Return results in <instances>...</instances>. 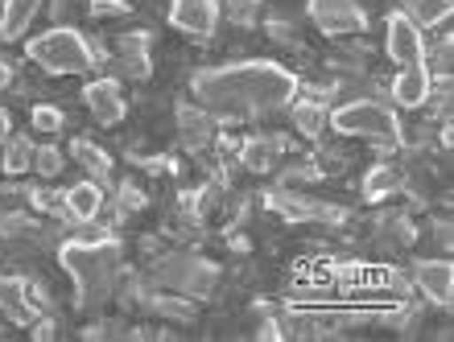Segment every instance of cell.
Segmentation results:
<instances>
[{"label": "cell", "mask_w": 454, "mask_h": 342, "mask_svg": "<svg viewBox=\"0 0 454 342\" xmlns=\"http://www.w3.org/2000/svg\"><path fill=\"white\" fill-rule=\"evenodd\" d=\"M294 124H298L301 136H318V132L326 128L323 104H314V99H298V104H294Z\"/></svg>", "instance_id": "cell-20"}, {"label": "cell", "mask_w": 454, "mask_h": 342, "mask_svg": "<svg viewBox=\"0 0 454 342\" xmlns=\"http://www.w3.org/2000/svg\"><path fill=\"white\" fill-rule=\"evenodd\" d=\"M430 71L421 66V62H409L405 71L396 74V83H393V99L396 107H421L426 99H430Z\"/></svg>", "instance_id": "cell-11"}, {"label": "cell", "mask_w": 454, "mask_h": 342, "mask_svg": "<svg viewBox=\"0 0 454 342\" xmlns=\"http://www.w3.org/2000/svg\"><path fill=\"white\" fill-rule=\"evenodd\" d=\"M401 186H405V174H401L396 166H384L380 161V166H372L368 174H364V186L359 190H364V198L368 202H380V198H388V194H396Z\"/></svg>", "instance_id": "cell-13"}, {"label": "cell", "mask_w": 454, "mask_h": 342, "mask_svg": "<svg viewBox=\"0 0 454 342\" xmlns=\"http://www.w3.org/2000/svg\"><path fill=\"white\" fill-rule=\"evenodd\" d=\"M281 136H252L248 144H244V153H239V161L252 169V174H269V169L277 166V157H281Z\"/></svg>", "instance_id": "cell-15"}, {"label": "cell", "mask_w": 454, "mask_h": 342, "mask_svg": "<svg viewBox=\"0 0 454 342\" xmlns=\"http://www.w3.org/2000/svg\"><path fill=\"white\" fill-rule=\"evenodd\" d=\"M384 50L388 58L409 66V62H421L426 58V42H421V25L409 17V12H388L384 21Z\"/></svg>", "instance_id": "cell-5"}, {"label": "cell", "mask_w": 454, "mask_h": 342, "mask_svg": "<svg viewBox=\"0 0 454 342\" xmlns=\"http://www.w3.org/2000/svg\"><path fill=\"white\" fill-rule=\"evenodd\" d=\"M0 169H4V174H25V169H34V141L9 136V141H4V157H0Z\"/></svg>", "instance_id": "cell-19"}, {"label": "cell", "mask_w": 454, "mask_h": 342, "mask_svg": "<svg viewBox=\"0 0 454 342\" xmlns=\"http://www.w3.org/2000/svg\"><path fill=\"white\" fill-rule=\"evenodd\" d=\"M9 136H12V120H9V112L0 107V144L9 141Z\"/></svg>", "instance_id": "cell-26"}, {"label": "cell", "mask_w": 454, "mask_h": 342, "mask_svg": "<svg viewBox=\"0 0 454 342\" xmlns=\"http://www.w3.org/2000/svg\"><path fill=\"white\" fill-rule=\"evenodd\" d=\"M37 306L29 301V289L17 276H0V318L17 322V326H34Z\"/></svg>", "instance_id": "cell-10"}, {"label": "cell", "mask_w": 454, "mask_h": 342, "mask_svg": "<svg viewBox=\"0 0 454 342\" xmlns=\"http://www.w3.org/2000/svg\"><path fill=\"white\" fill-rule=\"evenodd\" d=\"M91 12L96 17H116V12H129V0H91Z\"/></svg>", "instance_id": "cell-24"}, {"label": "cell", "mask_w": 454, "mask_h": 342, "mask_svg": "<svg viewBox=\"0 0 454 342\" xmlns=\"http://www.w3.org/2000/svg\"><path fill=\"white\" fill-rule=\"evenodd\" d=\"M25 58L37 62L46 74H87L96 66V50L79 29L54 25L46 34H34L25 42Z\"/></svg>", "instance_id": "cell-3"}, {"label": "cell", "mask_w": 454, "mask_h": 342, "mask_svg": "<svg viewBox=\"0 0 454 342\" xmlns=\"http://www.w3.org/2000/svg\"><path fill=\"white\" fill-rule=\"evenodd\" d=\"M413 281L426 297H430L434 306H450L454 297V268L446 260H421L418 272H413Z\"/></svg>", "instance_id": "cell-9"}, {"label": "cell", "mask_w": 454, "mask_h": 342, "mask_svg": "<svg viewBox=\"0 0 454 342\" xmlns=\"http://www.w3.org/2000/svg\"><path fill=\"white\" fill-rule=\"evenodd\" d=\"M191 95L203 112L219 120L273 116L298 95V74L269 58H244L227 66H207L191 79Z\"/></svg>", "instance_id": "cell-1"}, {"label": "cell", "mask_w": 454, "mask_h": 342, "mask_svg": "<svg viewBox=\"0 0 454 342\" xmlns=\"http://www.w3.org/2000/svg\"><path fill=\"white\" fill-rule=\"evenodd\" d=\"M310 21L323 34H364L368 29V12L356 0H310Z\"/></svg>", "instance_id": "cell-6"}, {"label": "cell", "mask_w": 454, "mask_h": 342, "mask_svg": "<svg viewBox=\"0 0 454 342\" xmlns=\"http://www.w3.org/2000/svg\"><path fill=\"white\" fill-rule=\"evenodd\" d=\"M34 338H42V342H46V338H54V322H50V318H42V322H37V318H34Z\"/></svg>", "instance_id": "cell-25"}, {"label": "cell", "mask_w": 454, "mask_h": 342, "mask_svg": "<svg viewBox=\"0 0 454 342\" xmlns=\"http://www.w3.org/2000/svg\"><path fill=\"white\" fill-rule=\"evenodd\" d=\"M326 124L331 132L339 136H356V141H368V144H401L405 136V124L396 116L388 104H376V99H351V104L326 112Z\"/></svg>", "instance_id": "cell-4"}, {"label": "cell", "mask_w": 454, "mask_h": 342, "mask_svg": "<svg viewBox=\"0 0 454 342\" xmlns=\"http://www.w3.org/2000/svg\"><path fill=\"white\" fill-rule=\"evenodd\" d=\"M178 124H182V141L191 144V149H203V144H211V112H203V107L194 104H182L178 107Z\"/></svg>", "instance_id": "cell-14"}, {"label": "cell", "mask_w": 454, "mask_h": 342, "mask_svg": "<svg viewBox=\"0 0 454 342\" xmlns=\"http://www.w3.org/2000/svg\"><path fill=\"white\" fill-rule=\"evenodd\" d=\"M12 83V66H9V62H4V58H0V91H4V87H9Z\"/></svg>", "instance_id": "cell-27"}, {"label": "cell", "mask_w": 454, "mask_h": 342, "mask_svg": "<svg viewBox=\"0 0 454 342\" xmlns=\"http://www.w3.org/2000/svg\"><path fill=\"white\" fill-rule=\"evenodd\" d=\"M409 4V17L418 25H442L446 17H450V9H454V0H405Z\"/></svg>", "instance_id": "cell-21"}, {"label": "cell", "mask_w": 454, "mask_h": 342, "mask_svg": "<svg viewBox=\"0 0 454 342\" xmlns=\"http://www.w3.org/2000/svg\"><path fill=\"white\" fill-rule=\"evenodd\" d=\"M29 124H34V132H46V136H54V132H62L67 116H62L54 104H37L34 112H29Z\"/></svg>", "instance_id": "cell-22"}, {"label": "cell", "mask_w": 454, "mask_h": 342, "mask_svg": "<svg viewBox=\"0 0 454 342\" xmlns=\"http://www.w3.org/2000/svg\"><path fill=\"white\" fill-rule=\"evenodd\" d=\"M83 104H87V112L99 120V124H120L124 120V95H120V83L116 79H96V83H87L83 87Z\"/></svg>", "instance_id": "cell-8"}, {"label": "cell", "mask_w": 454, "mask_h": 342, "mask_svg": "<svg viewBox=\"0 0 454 342\" xmlns=\"http://www.w3.org/2000/svg\"><path fill=\"white\" fill-rule=\"evenodd\" d=\"M59 260H62V268L71 272L74 297H79L83 309L104 306L112 297V284H116V272H120L116 239H67Z\"/></svg>", "instance_id": "cell-2"}, {"label": "cell", "mask_w": 454, "mask_h": 342, "mask_svg": "<svg viewBox=\"0 0 454 342\" xmlns=\"http://www.w3.org/2000/svg\"><path fill=\"white\" fill-rule=\"evenodd\" d=\"M34 169L42 177H54L62 169V153L54 149V144H42V149H34Z\"/></svg>", "instance_id": "cell-23"}, {"label": "cell", "mask_w": 454, "mask_h": 342, "mask_svg": "<svg viewBox=\"0 0 454 342\" xmlns=\"http://www.w3.org/2000/svg\"><path fill=\"white\" fill-rule=\"evenodd\" d=\"M71 157H74V161H79V166H83L91 177H99V182L112 174V157L104 153L99 144H91V141H74V144H71Z\"/></svg>", "instance_id": "cell-18"}, {"label": "cell", "mask_w": 454, "mask_h": 342, "mask_svg": "<svg viewBox=\"0 0 454 342\" xmlns=\"http://www.w3.org/2000/svg\"><path fill=\"white\" fill-rule=\"evenodd\" d=\"M67 214H74V219H96L99 214V206H104V190L96 186V182H79V186H71L67 194Z\"/></svg>", "instance_id": "cell-16"}, {"label": "cell", "mask_w": 454, "mask_h": 342, "mask_svg": "<svg viewBox=\"0 0 454 342\" xmlns=\"http://www.w3.org/2000/svg\"><path fill=\"white\" fill-rule=\"evenodd\" d=\"M37 12H42V0H0V42H17L34 25Z\"/></svg>", "instance_id": "cell-12"}, {"label": "cell", "mask_w": 454, "mask_h": 342, "mask_svg": "<svg viewBox=\"0 0 454 342\" xmlns=\"http://www.w3.org/2000/svg\"><path fill=\"white\" fill-rule=\"evenodd\" d=\"M169 25L186 37H211L219 25V0H174Z\"/></svg>", "instance_id": "cell-7"}, {"label": "cell", "mask_w": 454, "mask_h": 342, "mask_svg": "<svg viewBox=\"0 0 454 342\" xmlns=\"http://www.w3.org/2000/svg\"><path fill=\"white\" fill-rule=\"evenodd\" d=\"M120 62L132 79H149V34H124L120 37Z\"/></svg>", "instance_id": "cell-17"}]
</instances>
